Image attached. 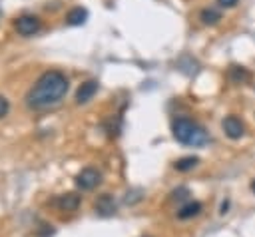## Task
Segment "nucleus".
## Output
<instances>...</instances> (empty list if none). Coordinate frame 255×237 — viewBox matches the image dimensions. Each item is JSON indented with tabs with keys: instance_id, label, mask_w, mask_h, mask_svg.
<instances>
[{
	"instance_id": "1",
	"label": "nucleus",
	"mask_w": 255,
	"mask_h": 237,
	"mask_svg": "<svg viewBox=\"0 0 255 237\" xmlns=\"http://www.w3.org/2000/svg\"><path fill=\"white\" fill-rule=\"evenodd\" d=\"M68 92V78L58 72V70H50L44 72L36 84L28 90L26 94V104L32 110H46L56 106Z\"/></svg>"
},
{
	"instance_id": "2",
	"label": "nucleus",
	"mask_w": 255,
	"mask_h": 237,
	"mask_svg": "<svg viewBox=\"0 0 255 237\" xmlns=\"http://www.w3.org/2000/svg\"><path fill=\"white\" fill-rule=\"evenodd\" d=\"M171 131H173V137L185 145L199 147V145H205L209 141L207 131L189 118H175L171 121Z\"/></svg>"
},
{
	"instance_id": "3",
	"label": "nucleus",
	"mask_w": 255,
	"mask_h": 237,
	"mask_svg": "<svg viewBox=\"0 0 255 237\" xmlns=\"http://www.w3.org/2000/svg\"><path fill=\"white\" fill-rule=\"evenodd\" d=\"M100 181H102V175H100V171L94 169V167L82 169V171L78 173V177H76V185H78L80 189H84V191H90V189L98 187Z\"/></svg>"
},
{
	"instance_id": "4",
	"label": "nucleus",
	"mask_w": 255,
	"mask_h": 237,
	"mask_svg": "<svg viewBox=\"0 0 255 237\" xmlns=\"http://www.w3.org/2000/svg\"><path fill=\"white\" fill-rule=\"evenodd\" d=\"M221 127H223V133H225L229 139H239V137H243V133H245V123H243L237 116H227V118H223Z\"/></svg>"
},
{
	"instance_id": "5",
	"label": "nucleus",
	"mask_w": 255,
	"mask_h": 237,
	"mask_svg": "<svg viewBox=\"0 0 255 237\" xmlns=\"http://www.w3.org/2000/svg\"><path fill=\"white\" fill-rule=\"evenodd\" d=\"M16 30H18V34L20 36H32V34H36L38 30H40V18H36V16H32V14H24V16H20L18 20H16Z\"/></svg>"
},
{
	"instance_id": "6",
	"label": "nucleus",
	"mask_w": 255,
	"mask_h": 237,
	"mask_svg": "<svg viewBox=\"0 0 255 237\" xmlns=\"http://www.w3.org/2000/svg\"><path fill=\"white\" fill-rule=\"evenodd\" d=\"M96 92H98V82H96V80H88V82H84V84L78 88V92H76V102H78V104H86V102H90V100L96 96Z\"/></svg>"
},
{
	"instance_id": "7",
	"label": "nucleus",
	"mask_w": 255,
	"mask_h": 237,
	"mask_svg": "<svg viewBox=\"0 0 255 237\" xmlns=\"http://www.w3.org/2000/svg\"><path fill=\"white\" fill-rule=\"evenodd\" d=\"M96 211H98L100 215H104V217L114 215V213H116V199H114L112 195L104 193V195L96 201Z\"/></svg>"
},
{
	"instance_id": "8",
	"label": "nucleus",
	"mask_w": 255,
	"mask_h": 237,
	"mask_svg": "<svg viewBox=\"0 0 255 237\" xmlns=\"http://www.w3.org/2000/svg\"><path fill=\"white\" fill-rule=\"evenodd\" d=\"M86 20H88V10L82 8V6L72 8V10L68 12V16H66V22H68L70 26H82Z\"/></svg>"
},
{
	"instance_id": "9",
	"label": "nucleus",
	"mask_w": 255,
	"mask_h": 237,
	"mask_svg": "<svg viewBox=\"0 0 255 237\" xmlns=\"http://www.w3.org/2000/svg\"><path fill=\"white\" fill-rule=\"evenodd\" d=\"M201 209H203V207H201L199 201H189V203H185V205L177 211V217H179V219H191V217L199 215Z\"/></svg>"
},
{
	"instance_id": "10",
	"label": "nucleus",
	"mask_w": 255,
	"mask_h": 237,
	"mask_svg": "<svg viewBox=\"0 0 255 237\" xmlns=\"http://www.w3.org/2000/svg\"><path fill=\"white\" fill-rule=\"evenodd\" d=\"M199 20L203 24H207V26H213V24H217L221 20V12L217 8H203L201 14H199Z\"/></svg>"
},
{
	"instance_id": "11",
	"label": "nucleus",
	"mask_w": 255,
	"mask_h": 237,
	"mask_svg": "<svg viewBox=\"0 0 255 237\" xmlns=\"http://www.w3.org/2000/svg\"><path fill=\"white\" fill-rule=\"evenodd\" d=\"M229 80L235 82V84H243L245 80H249V72L243 68V66H231L229 72H227Z\"/></svg>"
},
{
	"instance_id": "12",
	"label": "nucleus",
	"mask_w": 255,
	"mask_h": 237,
	"mask_svg": "<svg viewBox=\"0 0 255 237\" xmlns=\"http://www.w3.org/2000/svg\"><path fill=\"white\" fill-rule=\"evenodd\" d=\"M58 205H60L62 209H66V211H74V209L80 205V197L74 195V193H66V195H62V197L58 199Z\"/></svg>"
},
{
	"instance_id": "13",
	"label": "nucleus",
	"mask_w": 255,
	"mask_h": 237,
	"mask_svg": "<svg viewBox=\"0 0 255 237\" xmlns=\"http://www.w3.org/2000/svg\"><path fill=\"white\" fill-rule=\"evenodd\" d=\"M197 163H199V157L187 155V157H181V159L175 161V169H177V171H189V169H193Z\"/></svg>"
},
{
	"instance_id": "14",
	"label": "nucleus",
	"mask_w": 255,
	"mask_h": 237,
	"mask_svg": "<svg viewBox=\"0 0 255 237\" xmlns=\"http://www.w3.org/2000/svg\"><path fill=\"white\" fill-rule=\"evenodd\" d=\"M8 110H10V104H8V100H6L4 96H0V118H4V116L8 114Z\"/></svg>"
},
{
	"instance_id": "15",
	"label": "nucleus",
	"mask_w": 255,
	"mask_h": 237,
	"mask_svg": "<svg viewBox=\"0 0 255 237\" xmlns=\"http://www.w3.org/2000/svg\"><path fill=\"white\" fill-rule=\"evenodd\" d=\"M217 4H219L221 8H233V6L237 4V0H217Z\"/></svg>"
},
{
	"instance_id": "16",
	"label": "nucleus",
	"mask_w": 255,
	"mask_h": 237,
	"mask_svg": "<svg viewBox=\"0 0 255 237\" xmlns=\"http://www.w3.org/2000/svg\"><path fill=\"white\" fill-rule=\"evenodd\" d=\"M251 191H253V193H255V179H253V181H251Z\"/></svg>"
}]
</instances>
